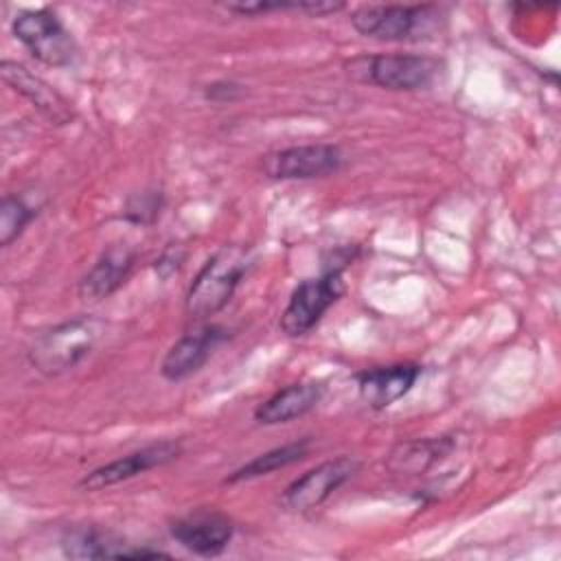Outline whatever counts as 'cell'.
Segmentation results:
<instances>
[{
	"mask_svg": "<svg viewBox=\"0 0 561 561\" xmlns=\"http://www.w3.org/2000/svg\"><path fill=\"white\" fill-rule=\"evenodd\" d=\"M243 94V85L224 79V81H213L204 88V99L213 101V103H226V101H234Z\"/></svg>",
	"mask_w": 561,
	"mask_h": 561,
	"instance_id": "44dd1931",
	"label": "cell"
},
{
	"mask_svg": "<svg viewBox=\"0 0 561 561\" xmlns=\"http://www.w3.org/2000/svg\"><path fill=\"white\" fill-rule=\"evenodd\" d=\"M324 394V386L318 381L289 383L267 397L254 410V421L261 425H280L289 423L309 410H313Z\"/></svg>",
	"mask_w": 561,
	"mask_h": 561,
	"instance_id": "2e32d148",
	"label": "cell"
},
{
	"mask_svg": "<svg viewBox=\"0 0 561 561\" xmlns=\"http://www.w3.org/2000/svg\"><path fill=\"white\" fill-rule=\"evenodd\" d=\"M309 447H311V438L305 436L300 440H291L287 445L263 451V454L254 456L252 460H248L245 465H241L239 469H234L224 482L234 484V482H243V480H254V478L267 476L272 471H278L283 467H289V465L302 460L309 454Z\"/></svg>",
	"mask_w": 561,
	"mask_h": 561,
	"instance_id": "ac0fdd59",
	"label": "cell"
},
{
	"mask_svg": "<svg viewBox=\"0 0 561 561\" xmlns=\"http://www.w3.org/2000/svg\"><path fill=\"white\" fill-rule=\"evenodd\" d=\"M362 462L353 456H337L331 460H324L302 476H298L294 482L287 484L283 491V506L294 513H305L311 508H318L333 491H337L344 482H348L357 471Z\"/></svg>",
	"mask_w": 561,
	"mask_h": 561,
	"instance_id": "ba28073f",
	"label": "cell"
},
{
	"mask_svg": "<svg viewBox=\"0 0 561 561\" xmlns=\"http://www.w3.org/2000/svg\"><path fill=\"white\" fill-rule=\"evenodd\" d=\"M454 449V440L449 436L436 438H414L397 443L388 454V469L394 473L416 476L440 462Z\"/></svg>",
	"mask_w": 561,
	"mask_h": 561,
	"instance_id": "e0dca14e",
	"label": "cell"
},
{
	"mask_svg": "<svg viewBox=\"0 0 561 561\" xmlns=\"http://www.w3.org/2000/svg\"><path fill=\"white\" fill-rule=\"evenodd\" d=\"M162 208V193L160 191H142L127 199L123 217L131 224H151Z\"/></svg>",
	"mask_w": 561,
	"mask_h": 561,
	"instance_id": "ffe728a7",
	"label": "cell"
},
{
	"mask_svg": "<svg viewBox=\"0 0 561 561\" xmlns=\"http://www.w3.org/2000/svg\"><path fill=\"white\" fill-rule=\"evenodd\" d=\"M419 377L421 366L412 362L375 366L357 375V392L368 408L386 410L405 397Z\"/></svg>",
	"mask_w": 561,
	"mask_h": 561,
	"instance_id": "9a60e30c",
	"label": "cell"
},
{
	"mask_svg": "<svg viewBox=\"0 0 561 561\" xmlns=\"http://www.w3.org/2000/svg\"><path fill=\"white\" fill-rule=\"evenodd\" d=\"M136 265V252L129 245H110L92 263V267L81 276L77 285V296L83 302H101L114 291H118Z\"/></svg>",
	"mask_w": 561,
	"mask_h": 561,
	"instance_id": "5bb4252c",
	"label": "cell"
},
{
	"mask_svg": "<svg viewBox=\"0 0 561 561\" xmlns=\"http://www.w3.org/2000/svg\"><path fill=\"white\" fill-rule=\"evenodd\" d=\"M344 280L340 270H324L318 278H307L298 283L280 313V331L287 337L307 335L322 316L342 298Z\"/></svg>",
	"mask_w": 561,
	"mask_h": 561,
	"instance_id": "8992f818",
	"label": "cell"
},
{
	"mask_svg": "<svg viewBox=\"0 0 561 561\" xmlns=\"http://www.w3.org/2000/svg\"><path fill=\"white\" fill-rule=\"evenodd\" d=\"M436 18L438 9L434 4H364L351 13L348 22L364 37L405 42L425 37Z\"/></svg>",
	"mask_w": 561,
	"mask_h": 561,
	"instance_id": "277c9868",
	"label": "cell"
},
{
	"mask_svg": "<svg viewBox=\"0 0 561 561\" xmlns=\"http://www.w3.org/2000/svg\"><path fill=\"white\" fill-rule=\"evenodd\" d=\"M13 37L42 64L66 68L77 57V42L50 9L20 11L11 22Z\"/></svg>",
	"mask_w": 561,
	"mask_h": 561,
	"instance_id": "5b68a950",
	"label": "cell"
},
{
	"mask_svg": "<svg viewBox=\"0 0 561 561\" xmlns=\"http://www.w3.org/2000/svg\"><path fill=\"white\" fill-rule=\"evenodd\" d=\"M61 550L70 559H158L169 552L127 543L118 535L101 528H72L61 539Z\"/></svg>",
	"mask_w": 561,
	"mask_h": 561,
	"instance_id": "4fadbf2b",
	"label": "cell"
},
{
	"mask_svg": "<svg viewBox=\"0 0 561 561\" xmlns=\"http://www.w3.org/2000/svg\"><path fill=\"white\" fill-rule=\"evenodd\" d=\"M169 533L184 550L199 557H217L228 548L234 524L217 511H195L175 519Z\"/></svg>",
	"mask_w": 561,
	"mask_h": 561,
	"instance_id": "8fae6325",
	"label": "cell"
},
{
	"mask_svg": "<svg viewBox=\"0 0 561 561\" xmlns=\"http://www.w3.org/2000/svg\"><path fill=\"white\" fill-rule=\"evenodd\" d=\"M103 329L105 322L94 316H75L64 320L42 331L31 342L26 351L28 364L46 377L72 370L99 344Z\"/></svg>",
	"mask_w": 561,
	"mask_h": 561,
	"instance_id": "6da1fadb",
	"label": "cell"
},
{
	"mask_svg": "<svg viewBox=\"0 0 561 561\" xmlns=\"http://www.w3.org/2000/svg\"><path fill=\"white\" fill-rule=\"evenodd\" d=\"M252 265V252L245 245L219 248L195 274L188 285L184 309L195 320H206L221 311Z\"/></svg>",
	"mask_w": 561,
	"mask_h": 561,
	"instance_id": "7a4b0ae2",
	"label": "cell"
},
{
	"mask_svg": "<svg viewBox=\"0 0 561 561\" xmlns=\"http://www.w3.org/2000/svg\"><path fill=\"white\" fill-rule=\"evenodd\" d=\"M182 456V443L180 440H160L145 445L131 454H125L123 458H116L112 462H105L90 473H85L79 482L85 491H101L114 484H121L125 480H131L149 469L164 467Z\"/></svg>",
	"mask_w": 561,
	"mask_h": 561,
	"instance_id": "9c48e42d",
	"label": "cell"
},
{
	"mask_svg": "<svg viewBox=\"0 0 561 561\" xmlns=\"http://www.w3.org/2000/svg\"><path fill=\"white\" fill-rule=\"evenodd\" d=\"M0 77L18 94H22L50 125H66L75 118L72 105L50 83L31 72L26 66L11 59H2Z\"/></svg>",
	"mask_w": 561,
	"mask_h": 561,
	"instance_id": "7c38bea8",
	"label": "cell"
},
{
	"mask_svg": "<svg viewBox=\"0 0 561 561\" xmlns=\"http://www.w3.org/2000/svg\"><path fill=\"white\" fill-rule=\"evenodd\" d=\"M348 75L357 81L394 90V92H412L430 88L443 64L430 55L419 53H381L368 57H355L346 64Z\"/></svg>",
	"mask_w": 561,
	"mask_h": 561,
	"instance_id": "3957f363",
	"label": "cell"
},
{
	"mask_svg": "<svg viewBox=\"0 0 561 561\" xmlns=\"http://www.w3.org/2000/svg\"><path fill=\"white\" fill-rule=\"evenodd\" d=\"M344 167V153L333 142L294 145L272 151L261 160V171L270 180H313L337 173Z\"/></svg>",
	"mask_w": 561,
	"mask_h": 561,
	"instance_id": "52a82bcc",
	"label": "cell"
},
{
	"mask_svg": "<svg viewBox=\"0 0 561 561\" xmlns=\"http://www.w3.org/2000/svg\"><path fill=\"white\" fill-rule=\"evenodd\" d=\"M35 215L37 210L22 195L7 193L0 202V245H11Z\"/></svg>",
	"mask_w": 561,
	"mask_h": 561,
	"instance_id": "d6986e66",
	"label": "cell"
},
{
	"mask_svg": "<svg viewBox=\"0 0 561 561\" xmlns=\"http://www.w3.org/2000/svg\"><path fill=\"white\" fill-rule=\"evenodd\" d=\"M228 337L219 324H199L178 337L160 362V375L167 381H182L195 375L213 355V351Z\"/></svg>",
	"mask_w": 561,
	"mask_h": 561,
	"instance_id": "30bf717a",
	"label": "cell"
}]
</instances>
